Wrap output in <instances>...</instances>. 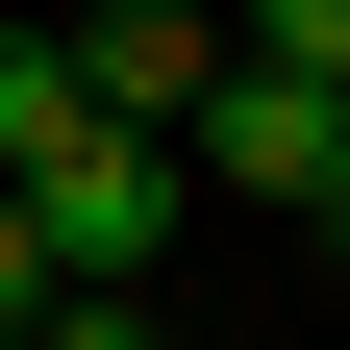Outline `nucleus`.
I'll use <instances>...</instances> for the list:
<instances>
[{"instance_id": "obj_1", "label": "nucleus", "mask_w": 350, "mask_h": 350, "mask_svg": "<svg viewBox=\"0 0 350 350\" xmlns=\"http://www.w3.org/2000/svg\"><path fill=\"white\" fill-rule=\"evenodd\" d=\"M175 175H200V200H300V226L350 250V100L275 75V51H226L200 100H175Z\"/></svg>"}, {"instance_id": "obj_2", "label": "nucleus", "mask_w": 350, "mask_h": 350, "mask_svg": "<svg viewBox=\"0 0 350 350\" xmlns=\"http://www.w3.org/2000/svg\"><path fill=\"white\" fill-rule=\"evenodd\" d=\"M25 226H51V275H150V250L200 226V175H175V125H75V150L25 175Z\"/></svg>"}, {"instance_id": "obj_3", "label": "nucleus", "mask_w": 350, "mask_h": 350, "mask_svg": "<svg viewBox=\"0 0 350 350\" xmlns=\"http://www.w3.org/2000/svg\"><path fill=\"white\" fill-rule=\"evenodd\" d=\"M200 75H226V0H100V25H75V100L100 125H175Z\"/></svg>"}, {"instance_id": "obj_4", "label": "nucleus", "mask_w": 350, "mask_h": 350, "mask_svg": "<svg viewBox=\"0 0 350 350\" xmlns=\"http://www.w3.org/2000/svg\"><path fill=\"white\" fill-rule=\"evenodd\" d=\"M75 125H100V100H75V25H0V175H51Z\"/></svg>"}, {"instance_id": "obj_5", "label": "nucleus", "mask_w": 350, "mask_h": 350, "mask_svg": "<svg viewBox=\"0 0 350 350\" xmlns=\"http://www.w3.org/2000/svg\"><path fill=\"white\" fill-rule=\"evenodd\" d=\"M25 300H51V226H25V175H0V350H25Z\"/></svg>"}]
</instances>
